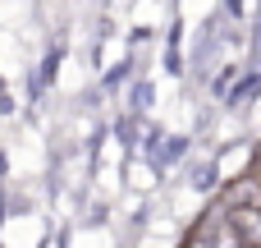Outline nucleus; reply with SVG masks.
Masks as SVG:
<instances>
[{"instance_id":"nucleus-2","label":"nucleus","mask_w":261,"mask_h":248,"mask_svg":"<svg viewBox=\"0 0 261 248\" xmlns=\"http://www.w3.org/2000/svg\"><path fill=\"white\" fill-rule=\"evenodd\" d=\"M229 226L239 230L243 248H261V202H243V207H225Z\"/></svg>"},{"instance_id":"nucleus-1","label":"nucleus","mask_w":261,"mask_h":248,"mask_svg":"<svg viewBox=\"0 0 261 248\" xmlns=\"http://www.w3.org/2000/svg\"><path fill=\"white\" fill-rule=\"evenodd\" d=\"M188 248H243V239H239V230L229 226V212H225V207H211V212L193 226Z\"/></svg>"},{"instance_id":"nucleus-3","label":"nucleus","mask_w":261,"mask_h":248,"mask_svg":"<svg viewBox=\"0 0 261 248\" xmlns=\"http://www.w3.org/2000/svg\"><path fill=\"white\" fill-rule=\"evenodd\" d=\"M252 179H257V189H261V152H257V161H252Z\"/></svg>"}]
</instances>
